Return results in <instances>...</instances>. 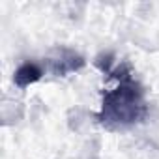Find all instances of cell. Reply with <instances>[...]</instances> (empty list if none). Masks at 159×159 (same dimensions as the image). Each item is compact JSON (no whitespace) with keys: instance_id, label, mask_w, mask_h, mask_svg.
Instances as JSON below:
<instances>
[{"instance_id":"1","label":"cell","mask_w":159,"mask_h":159,"mask_svg":"<svg viewBox=\"0 0 159 159\" xmlns=\"http://www.w3.org/2000/svg\"><path fill=\"white\" fill-rule=\"evenodd\" d=\"M96 66L114 81L112 88L103 92L101 107L96 114L98 122L107 129H125L144 122L148 116L146 92L131 66L125 62L114 64L111 54L99 56Z\"/></svg>"},{"instance_id":"2","label":"cell","mask_w":159,"mask_h":159,"mask_svg":"<svg viewBox=\"0 0 159 159\" xmlns=\"http://www.w3.org/2000/svg\"><path fill=\"white\" fill-rule=\"evenodd\" d=\"M81 67H84V58L79 52H75L71 49H66V47L56 49L54 56L49 58V69L56 77H66L69 73L79 71Z\"/></svg>"},{"instance_id":"3","label":"cell","mask_w":159,"mask_h":159,"mask_svg":"<svg viewBox=\"0 0 159 159\" xmlns=\"http://www.w3.org/2000/svg\"><path fill=\"white\" fill-rule=\"evenodd\" d=\"M43 75H45V67H43L39 62L26 60V62H23V64L15 69V73H13V83H15L17 88L25 90V88L36 84L38 81H41Z\"/></svg>"}]
</instances>
